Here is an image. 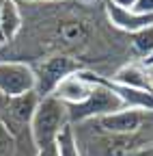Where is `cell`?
<instances>
[{
    "mask_svg": "<svg viewBox=\"0 0 153 156\" xmlns=\"http://www.w3.org/2000/svg\"><path fill=\"white\" fill-rule=\"evenodd\" d=\"M84 69V65L78 61L75 56L71 54H52L43 61H39L37 65H32V72H35V93L39 98H48L54 93V89L58 87L67 76L75 74Z\"/></svg>",
    "mask_w": 153,
    "mask_h": 156,
    "instance_id": "3957f363",
    "label": "cell"
},
{
    "mask_svg": "<svg viewBox=\"0 0 153 156\" xmlns=\"http://www.w3.org/2000/svg\"><path fill=\"white\" fill-rule=\"evenodd\" d=\"M97 122V128H101L104 132L110 134H138L142 124H145V113L140 111H131V108H123L119 113H112L106 117H99V119H93Z\"/></svg>",
    "mask_w": 153,
    "mask_h": 156,
    "instance_id": "8992f818",
    "label": "cell"
},
{
    "mask_svg": "<svg viewBox=\"0 0 153 156\" xmlns=\"http://www.w3.org/2000/svg\"><path fill=\"white\" fill-rule=\"evenodd\" d=\"M69 126V108L54 95L41 98L37 111L30 119V139L35 143V150H41L56 143V136L63 128Z\"/></svg>",
    "mask_w": 153,
    "mask_h": 156,
    "instance_id": "6da1fadb",
    "label": "cell"
},
{
    "mask_svg": "<svg viewBox=\"0 0 153 156\" xmlns=\"http://www.w3.org/2000/svg\"><path fill=\"white\" fill-rule=\"evenodd\" d=\"M91 80H93V89H91L86 100L80 102V104L67 106L71 126L73 124H84V122H91V119H99V117L123 111V102L119 100V95L108 87L106 78L91 72Z\"/></svg>",
    "mask_w": 153,
    "mask_h": 156,
    "instance_id": "7a4b0ae2",
    "label": "cell"
},
{
    "mask_svg": "<svg viewBox=\"0 0 153 156\" xmlns=\"http://www.w3.org/2000/svg\"><path fill=\"white\" fill-rule=\"evenodd\" d=\"M129 37H131L129 44H131L134 52H136L138 56H142V61H145L147 56L153 54V24H149L147 28L134 33V35H129Z\"/></svg>",
    "mask_w": 153,
    "mask_h": 156,
    "instance_id": "8fae6325",
    "label": "cell"
},
{
    "mask_svg": "<svg viewBox=\"0 0 153 156\" xmlns=\"http://www.w3.org/2000/svg\"><path fill=\"white\" fill-rule=\"evenodd\" d=\"M142 65H145V67H151V65H153V54L145 58V61H142Z\"/></svg>",
    "mask_w": 153,
    "mask_h": 156,
    "instance_id": "ac0fdd59",
    "label": "cell"
},
{
    "mask_svg": "<svg viewBox=\"0 0 153 156\" xmlns=\"http://www.w3.org/2000/svg\"><path fill=\"white\" fill-rule=\"evenodd\" d=\"M93 89V80H91V69H80L71 76H67L65 80L54 89V98L61 100L63 104L67 106H73V104H80L84 102L88 93Z\"/></svg>",
    "mask_w": 153,
    "mask_h": 156,
    "instance_id": "5b68a950",
    "label": "cell"
},
{
    "mask_svg": "<svg viewBox=\"0 0 153 156\" xmlns=\"http://www.w3.org/2000/svg\"><path fill=\"white\" fill-rule=\"evenodd\" d=\"M127 156H153V143H147V145H142L138 150H134Z\"/></svg>",
    "mask_w": 153,
    "mask_h": 156,
    "instance_id": "5bb4252c",
    "label": "cell"
},
{
    "mask_svg": "<svg viewBox=\"0 0 153 156\" xmlns=\"http://www.w3.org/2000/svg\"><path fill=\"white\" fill-rule=\"evenodd\" d=\"M35 156H58V150H56V143L54 145H48V147H41L37 150Z\"/></svg>",
    "mask_w": 153,
    "mask_h": 156,
    "instance_id": "9a60e30c",
    "label": "cell"
},
{
    "mask_svg": "<svg viewBox=\"0 0 153 156\" xmlns=\"http://www.w3.org/2000/svg\"><path fill=\"white\" fill-rule=\"evenodd\" d=\"M20 2V0H17ZM22 2H65V0H22Z\"/></svg>",
    "mask_w": 153,
    "mask_h": 156,
    "instance_id": "e0dca14e",
    "label": "cell"
},
{
    "mask_svg": "<svg viewBox=\"0 0 153 156\" xmlns=\"http://www.w3.org/2000/svg\"><path fill=\"white\" fill-rule=\"evenodd\" d=\"M112 83L123 85V87H131V89H142V91H151V80H149V74L145 65H136V63H127L123 67L117 69V74L112 76Z\"/></svg>",
    "mask_w": 153,
    "mask_h": 156,
    "instance_id": "30bf717a",
    "label": "cell"
},
{
    "mask_svg": "<svg viewBox=\"0 0 153 156\" xmlns=\"http://www.w3.org/2000/svg\"><path fill=\"white\" fill-rule=\"evenodd\" d=\"M39 100H41V98L37 95L35 91L9 100V104H7L9 122H5V126L11 130V134H13V126H17V128L30 126V119H32V115H35V111H37V104H39Z\"/></svg>",
    "mask_w": 153,
    "mask_h": 156,
    "instance_id": "ba28073f",
    "label": "cell"
},
{
    "mask_svg": "<svg viewBox=\"0 0 153 156\" xmlns=\"http://www.w3.org/2000/svg\"><path fill=\"white\" fill-rule=\"evenodd\" d=\"M110 5L114 7H121V9H134L136 7V0H108Z\"/></svg>",
    "mask_w": 153,
    "mask_h": 156,
    "instance_id": "2e32d148",
    "label": "cell"
},
{
    "mask_svg": "<svg viewBox=\"0 0 153 156\" xmlns=\"http://www.w3.org/2000/svg\"><path fill=\"white\" fill-rule=\"evenodd\" d=\"M84 5H91V2H97V0H82Z\"/></svg>",
    "mask_w": 153,
    "mask_h": 156,
    "instance_id": "44dd1931",
    "label": "cell"
},
{
    "mask_svg": "<svg viewBox=\"0 0 153 156\" xmlns=\"http://www.w3.org/2000/svg\"><path fill=\"white\" fill-rule=\"evenodd\" d=\"M35 72L26 61H2L0 58V95L13 100L35 91Z\"/></svg>",
    "mask_w": 153,
    "mask_h": 156,
    "instance_id": "277c9868",
    "label": "cell"
},
{
    "mask_svg": "<svg viewBox=\"0 0 153 156\" xmlns=\"http://www.w3.org/2000/svg\"><path fill=\"white\" fill-rule=\"evenodd\" d=\"M134 11L153 17V0H136V7H134Z\"/></svg>",
    "mask_w": 153,
    "mask_h": 156,
    "instance_id": "4fadbf2b",
    "label": "cell"
},
{
    "mask_svg": "<svg viewBox=\"0 0 153 156\" xmlns=\"http://www.w3.org/2000/svg\"><path fill=\"white\" fill-rule=\"evenodd\" d=\"M106 17H108V24H112L117 30H123L127 35H134V33L147 28L149 24H153L151 15L136 13L134 9H121L110 2H106Z\"/></svg>",
    "mask_w": 153,
    "mask_h": 156,
    "instance_id": "52a82bcc",
    "label": "cell"
},
{
    "mask_svg": "<svg viewBox=\"0 0 153 156\" xmlns=\"http://www.w3.org/2000/svg\"><path fill=\"white\" fill-rule=\"evenodd\" d=\"M2 5H5V0H0V11H2ZM0 46H2V37H0Z\"/></svg>",
    "mask_w": 153,
    "mask_h": 156,
    "instance_id": "ffe728a7",
    "label": "cell"
},
{
    "mask_svg": "<svg viewBox=\"0 0 153 156\" xmlns=\"http://www.w3.org/2000/svg\"><path fill=\"white\" fill-rule=\"evenodd\" d=\"M24 28V13L20 9L17 0H5L2 11H0V37H2V46H9L13 39Z\"/></svg>",
    "mask_w": 153,
    "mask_h": 156,
    "instance_id": "9c48e42d",
    "label": "cell"
},
{
    "mask_svg": "<svg viewBox=\"0 0 153 156\" xmlns=\"http://www.w3.org/2000/svg\"><path fill=\"white\" fill-rule=\"evenodd\" d=\"M56 150H58V156H82L80 154V145L75 141L73 134V126L69 124L67 128L61 130V134L56 136Z\"/></svg>",
    "mask_w": 153,
    "mask_h": 156,
    "instance_id": "7c38bea8",
    "label": "cell"
},
{
    "mask_svg": "<svg viewBox=\"0 0 153 156\" xmlns=\"http://www.w3.org/2000/svg\"><path fill=\"white\" fill-rule=\"evenodd\" d=\"M0 50H2V46H0Z\"/></svg>",
    "mask_w": 153,
    "mask_h": 156,
    "instance_id": "7402d4cb",
    "label": "cell"
},
{
    "mask_svg": "<svg viewBox=\"0 0 153 156\" xmlns=\"http://www.w3.org/2000/svg\"><path fill=\"white\" fill-rule=\"evenodd\" d=\"M147 74H149V80H151V87H153V65L147 67Z\"/></svg>",
    "mask_w": 153,
    "mask_h": 156,
    "instance_id": "d6986e66",
    "label": "cell"
}]
</instances>
